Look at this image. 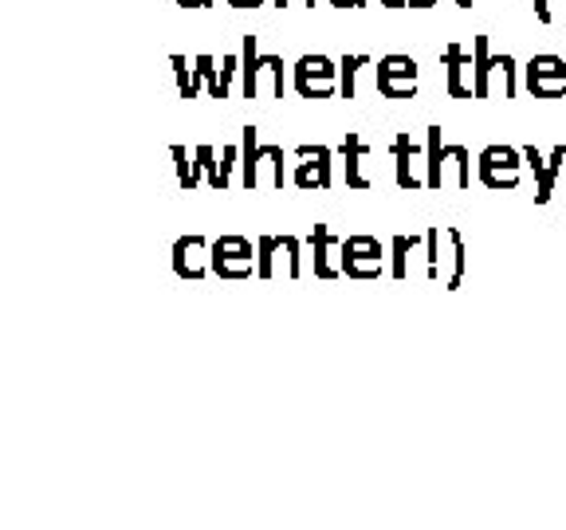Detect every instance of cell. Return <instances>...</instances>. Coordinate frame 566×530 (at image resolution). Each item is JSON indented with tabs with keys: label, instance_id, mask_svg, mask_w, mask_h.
<instances>
[{
	"label": "cell",
	"instance_id": "11",
	"mask_svg": "<svg viewBox=\"0 0 566 530\" xmlns=\"http://www.w3.org/2000/svg\"><path fill=\"white\" fill-rule=\"evenodd\" d=\"M424 173H429V153L401 130L398 138H394V181H398V189L413 193V189L424 186Z\"/></svg>",
	"mask_w": 566,
	"mask_h": 530
},
{
	"label": "cell",
	"instance_id": "25",
	"mask_svg": "<svg viewBox=\"0 0 566 530\" xmlns=\"http://www.w3.org/2000/svg\"><path fill=\"white\" fill-rule=\"evenodd\" d=\"M197 71H201V80H205V87H209V95L217 98V87H221V71H217V60L212 55H197Z\"/></svg>",
	"mask_w": 566,
	"mask_h": 530
},
{
	"label": "cell",
	"instance_id": "9",
	"mask_svg": "<svg viewBox=\"0 0 566 530\" xmlns=\"http://www.w3.org/2000/svg\"><path fill=\"white\" fill-rule=\"evenodd\" d=\"M256 252H260V267L256 275L260 279H272V275H280V267L287 275H303V240L300 236H260L256 240Z\"/></svg>",
	"mask_w": 566,
	"mask_h": 530
},
{
	"label": "cell",
	"instance_id": "24",
	"mask_svg": "<svg viewBox=\"0 0 566 530\" xmlns=\"http://www.w3.org/2000/svg\"><path fill=\"white\" fill-rule=\"evenodd\" d=\"M197 158L205 166V181H209L217 193H224V181H221V161H217V150L212 146H197Z\"/></svg>",
	"mask_w": 566,
	"mask_h": 530
},
{
	"label": "cell",
	"instance_id": "30",
	"mask_svg": "<svg viewBox=\"0 0 566 530\" xmlns=\"http://www.w3.org/2000/svg\"><path fill=\"white\" fill-rule=\"evenodd\" d=\"M181 9H212V0H177Z\"/></svg>",
	"mask_w": 566,
	"mask_h": 530
},
{
	"label": "cell",
	"instance_id": "18",
	"mask_svg": "<svg viewBox=\"0 0 566 530\" xmlns=\"http://www.w3.org/2000/svg\"><path fill=\"white\" fill-rule=\"evenodd\" d=\"M311 252H315V275L318 279H338L343 275V240L327 229V224H315V232L307 236Z\"/></svg>",
	"mask_w": 566,
	"mask_h": 530
},
{
	"label": "cell",
	"instance_id": "27",
	"mask_svg": "<svg viewBox=\"0 0 566 530\" xmlns=\"http://www.w3.org/2000/svg\"><path fill=\"white\" fill-rule=\"evenodd\" d=\"M386 9H433L429 0H381Z\"/></svg>",
	"mask_w": 566,
	"mask_h": 530
},
{
	"label": "cell",
	"instance_id": "12",
	"mask_svg": "<svg viewBox=\"0 0 566 530\" xmlns=\"http://www.w3.org/2000/svg\"><path fill=\"white\" fill-rule=\"evenodd\" d=\"M441 63H444V91L452 98H476V55L464 52L460 44H444Z\"/></svg>",
	"mask_w": 566,
	"mask_h": 530
},
{
	"label": "cell",
	"instance_id": "34",
	"mask_svg": "<svg viewBox=\"0 0 566 530\" xmlns=\"http://www.w3.org/2000/svg\"><path fill=\"white\" fill-rule=\"evenodd\" d=\"M457 4H460V9H472V0H457Z\"/></svg>",
	"mask_w": 566,
	"mask_h": 530
},
{
	"label": "cell",
	"instance_id": "32",
	"mask_svg": "<svg viewBox=\"0 0 566 530\" xmlns=\"http://www.w3.org/2000/svg\"><path fill=\"white\" fill-rule=\"evenodd\" d=\"M331 4H335V9H350V0H331Z\"/></svg>",
	"mask_w": 566,
	"mask_h": 530
},
{
	"label": "cell",
	"instance_id": "28",
	"mask_svg": "<svg viewBox=\"0 0 566 530\" xmlns=\"http://www.w3.org/2000/svg\"><path fill=\"white\" fill-rule=\"evenodd\" d=\"M531 4H535V20H539V24H551V20H555V12H551V0H531Z\"/></svg>",
	"mask_w": 566,
	"mask_h": 530
},
{
	"label": "cell",
	"instance_id": "17",
	"mask_svg": "<svg viewBox=\"0 0 566 530\" xmlns=\"http://www.w3.org/2000/svg\"><path fill=\"white\" fill-rule=\"evenodd\" d=\"M523 161H527L531 173H535V204H547L551 193H555L558 169H563V161H566V146H555L547 158H543L535 146H523Z\"/></svg>",
	"mask_w": 566,
	"mask_h": 530
},
{
	"label": "cell",
	"instance_id": "7",
	"mask_svg": "<svg viewBox=\"0 0 566 530\" xmlns=\"http://www.w3.org/2000/svg\"><path fill=\"white\" fill-rule=\"evenodd\" d=\"M292 83L303 98H331L338 91V63L327 55H300L292 67Z\"/></svg>",
	"mask_w": 566,
	"mask_h": 530
},
{
	"label": "cell",
	"instance_id": "14",
	"mask_svg": "<svg viewBox=\"0 0 566 530\" xmlns=\"http://www.w3.org/2000/svg\"><path fill=\"white\" fill-rule=\"evenodd\" d=\"M527 91L535 98L566 95V60H563V55H531V63H527Z\"/></svg>",
	"mask_w": 566,
	"mask_h": 530
},
{
	"label": "cell",
	"instance_id": "33",
	"mask_svg": "<svg viewBox=\"0 0 566 530\" xmlns=\"http://www.w3.org/2000/svg\"><path fill=\"white\" fill-rule=\"evenodd\" d=\"M350 9H366V0H350Z\"/></svg>",
	"mask_w": 566,
	"mask_h": 530
},
{
	"label": "cell",
	"instance_id": "19",
	"mask_svg": "<svg viewBox=\"0 0 566 530\" xmlns=\"http://www.w3.org/2000/svg\"><path fill=\"white\" fill-rule=\"evenodd\" d=\"M338 153L346 158V186L350 189H370V177H366V158H370V146L363 141V134H346V141L338 146Z\"/></svg>",
	"mask_w": 566,
	"mask_h": 530
},
{
	"label": "cell",
	"instance_id": "13",
	"mask_svg": "<svg viewBox=\"0 0 566 530\" xmlns=\"http://www.w3.org/2000/svg\"><path fill=\"white\" fill-rule=\"evenodd\" d=\"M174 272L181 275V279H205V275L212 272V244L205 236H197V232H189V236H177L174 240Z\"/></svg>",
	"mask_w": 566,
	"mask_h": 530
},
{
	"label": "cell",
	"instance_id": "5",
	"mask_svg": "<svg viewBox=\"0 0 566 530\" xmlns=\"http://www.w3.org/2000/svg\"><path fill=\"white\" fill-rule=\"evenodd\" d=\"M476 173L495 193L500 189H515L523 173V150H515V146H484L476 158Z\"/></svg>",
	"mask_w": 566,
	"mask_h": 530
},
{
	"label": "cell",
	"instance_id": "22",
	"mask_svg": "<svg viewBox=\"0 0 566 530\" xmlns=\"http://www.w3.org/2000/svg\"><path fill=\"white\" fill-rule=\"evenodd\" d=\"M169 67H174L177 75V91H181V98H197L201 95V71H197V63L189 67L186 55H169Z\"/></svg>",
	"mask_w": 566,
	"mask_h": 530
},
{
	"label": "cell",
	"instance_id": "21",
	"mask_svg": "<svg viewBox=\"0 0 566 530\" xmlns=\"http://www.w3.org/2000/svg\"><path fill=\"white\" fill-rule=\"evenodd\" d=\"M424 244V236H394L389 240V275L394 279H406L409 275V256Z\"/></svg>",
	"mask_w": 566,
	"mask_h": 530
},
{
	"label": "cell",
	"instance_id": "29",
	"mask_svg": "<svg viewBox=\"0 0 566 530\" xmlns=\"http://www.w3.org/2000/svg\"><path fill=\"white\" fill-rule=\"evenodd\" d=\"M224 4H232V9H260L264 0H224Z\"/></svg>",
	"mask_w": 566,
	"mask_h": 530
},
{
	"label": "cell",
	"instance_id": "6",
	"mask_svg": "<svg viewBox=\"0 0 566 530\" xmlns=\"http://www.w3.org/2000/svg\"><path fill=\"white\" fill-rule=\"evenodd\" d=\"M417 67L413 55H401V52H389L378 60L374 67V83H378V95L381 98H413L417 95Z\"/></svg>",
	"mask_w": 566,
	"mask_h": 530
},
{
	"label": "cell",
	"instance_id": "23",
	"mask_svg": "<svg viewBox=\"0 0 566 530\" xmlns=\"http://www.w3.org/2000/svg\"><path fill=\"white\" fill-rule=\"evenodd\" d=\"M370 55H343L338 60V95L354 98V80H358V67H366Z\"/></svg>",
	"mask_w": 566,
	"mask_h": 530
},
{
	"label": "cell",
	"instance_id": "2",
	"mask_svg": "<svg viewBox=\"0 0 566 530\" xmlns=\"http://www.w3.org/2000/svg\"><path fill=\"white\" fill-rule=\"evenodd\" d=\"M424 153H429L424 189H444V177H449V169L457 173V189L472 186V153H469V146H444L441 126H429V134H424Z\"/></svg>",
	"mask_w": 566,
	"mask_h": 530
},
{
	"label": "cell",
	"instance_id": "31",
	"mask_svg": "<svg viewBox=\"0 0 566 530\" xmlns=\"http://www.w3.org/2000/svg\"><path fill=\"white\" fill-rule=\"evenodd\" d=\"M275 9H287V4H292V0H272ZM303 4H307V9H315V0H303Z\"/></svg>",
	"mask_w": 566,
	"mask_h": 530
},
{
	"label": "cell",
	"instance_id": "10",
	"mask_svg": "<svg viewBox=\"0 0 566 530\" xmlns=\"http://www.w3.org/2000/svg\"><path fill=\"white\" fill-rule=\"evenodd\" d=\"M381 267H386V244L378 236H346L343 240V275L350 279H378Z\"/></svg>",
	"mask_w": 566,
	"mask_h": 530
},
{
	"label": "cell",
	"instance_id": "8",
	"mask_svg": "<svg viewBox=\"0 0 566 530\" xmlns=\"http://www.w3.org/2000/svg\"><path fill=\"white\" fill-rule=\"evenodd\" d=\"M260 267V252H252V240L217 236L212 240V272L221 279H248Z\"/></svg>",
	"mask_w": 566,
	"mask_h": 530
},
{
	"label": "cell",
	"instance_id": "3",
	"mask_svg": "<svg viewBox=\"0 0 566 530\" xmlns=\"http://www.w3.org/2000/svg\"><path fill=\"white\" fill-rule=\"evenodd\" d=\"M472 55H476V98H492L495 87H504V98L520 95L512 55H495L488 35H472Z\"/></svg>",
	"mask_w": 566,
	"mask_h": 530
},
{
	"label": "cell",
	"instance_id": "20",
	"mask_svg": "<svg viewBox=\"0 0 566 530\" xmlns=\"http://www.w3.org/2000/svg\"><path fill=\"white\" fill-rule=\"evenodd\" d=\"M169 153H174V161H177V186L186 189V193H193L205 177V166H201V158H197V150L189 153L186 146H174Z\"/></svg>",
	"mask_w": 566,
	"mask_h": 530
},
{
	"label": "cell",
	"instance_id": "4",
	"mask_svg": "<svg viewBox=\"0 0 566 530\" xmlns=\"http://www.w3.org/2000/svg\"><path fill=\"white\" fill-rule=\"evenodd\" d=\"M264 75L272 80V95L283 98V55H264L256 35H244V44H240V91H244V98H256Z\"/></svg>",
	"mask_w": 566,
	"mask_h": 530
},
{
	"label": "cell",
	"instance_id": "1",
	"mask_svg": "<svg viewBox=\"0 0 566 530\" xmlns=\"http://www.w3.org/2000/svg\"><path fill=\"white\" fill-rule=\"evenodd\" d=\"M469 272V247H464V236L457 229H433L424 232V275L429 279H441L444 292H457L460 279Z\"/></svg>",
	"mask_w": 566,
	"mask_h": 530
},
{
	"label": "cell",
	"instance_id": "26",
	"mask_svg": "<svg viewBox=\"0 0 566 530\" xmlns=\"http://www.w3.org/2000/svg\"><path fill=\"white\" fill-rule=\"evenodd\" d=\"M217 71H221V87H217V98H229L232 80H237V71H240V55H224Z\"/></svg>",
	"mask_w": 566,
	"mask_h": 530
},
{
	"label": "cell",
	"instance_id": "35",
	"mask_svg": "<svg viewBox=\"0 0 566 530\" xmlns=\"http://www.w3.org/2000/svg\"><path fill=\"white\" fill-rule=\"evenodd\" d=\"M429 4H441V0H429Z\"/></svg>",
	"mask_w": 566,
	"mask_h": 530
},
{
	"label": "cell",
	"instance_id": "15",
	"mask_svg": "<svg viewBox=\"0 0 566 530\" xmlns=\"http://www.w3.org/2000/svg\"><path fill=\"white\" fill-rule=\"evenodd\" d=\"M295 158H300V166H295L292 181L300 189H331V166H335V153H331V146H295Z\"/></svg>",
	"mask_w": 566,
	"mask_h": 530
},
{
	"label": "cell",
	"instance_id": "16",
	"mask_svg": "<svg viewBox=\"0 0 566 530\" xmlns=\"http://www.w3.org/2000/svg\"><path fill=\"white\" fill-rule=\"evenodd\" d=\"M275 158H283V146H260L256 126H244V134H240V181H244V189H256L260 166Z\"/></svg>",
	"mask_w": 566,
	"mask_h": 530
}]
</instances>
